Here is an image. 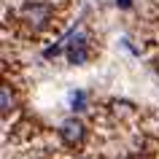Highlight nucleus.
<instances>
[{"instance_id":"f257e3e1","label":"nucleus","mask_w":159,"mask_h":159,"mask_svg":"<svg viewBox=\"0 0 159 159\" xmlns=\"http://www.w3.org/2000/svg\"><path fill=\"white\" fill-rule=\"evenodd\" d=\"M84 138V124L78 121V119H67L65 124H62V140L67 146H75V143Z\"/></svg>"},{"instance_id":"f03ea898","label":"nucleus","mask_w":159,"mask_h":159,"mask_svg":"<svg viewBox=\"0 0 159 159\" xmlns=\"http://www.w3.org/2000/svg\"><path fill=\"white\" fill-rule=\"evenodd\" d=\"M11 111V94H8V86H3V113Z\"/></svg>"}]
</instances>
